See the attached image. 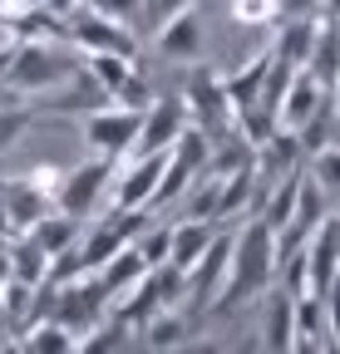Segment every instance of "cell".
Returning a JSON list of instances; mask_svg holds the SVG:
<instances>
[{
	"instance_id": "cell-1",
	"label": "cell",
	"mask_w": 340,
	"mask_h": 354,
	"mask_svg": "<svg viewBox=\"0 0 340 354\" xmlns=\"http://www.w3.org/2000/svg\"><path fill=\"white\" fill-rule=\"evenodd\" d=\"M276 281V232L262 216H242V227L232 232V261H227V281L217 290L207 315H237L247 300H257Z\"/></svg>"
},
{
	"instance_id": "cell-2",
	"label": "cell",
	"mask_w": 340,
	"mask_h": 354,
	"mask_svg": "<svg viewBox=\"0 0 340 354\" xmlns=\"http://www.w3.org/2000/svg\"><path fill=\"white\" fill-rule=\"evenodd\" d=\"M79 64H84V50L74 39H15V59H10L6 84L15 88V94L35 99V94L60 88Z\"/></svg>"
},
{
	"instance_id": "cell-3",
	"label": "cell",
	"mask_w": 340,
	"mask_h": 354,
	"mask_svg": "<svg viewBox=\"0 0 340 354\" xmlns=\"http://www.w3.org/2000/svg\"><path fill=\"white\" fill-rule=\"evenodd\" d=\"M114 167H118V158H99V153H89L79 167L60 172L55 207H60V212H69V216H84V221H89V216L99 212L104 192L114 187Z\"/></svg>"
},
{
	"instance_id": "cell-4",
	"label": "cell",
	"mask_w": 340,
	"mask_h": 354,
	"mask_svg": "<svg viewBox=\"0 0 340 354\" xmlns=\"http://www.w3.org/2000/svg\"><path fill=\"white\" fill-rule=\"evenodd\" d=\"M138 128H143V113L138 109H123V104H99L89 113H79V133H84V148L99 153V158H123L134 143H138Z\"/></svg>"
},
{
	"instance_id": "cell-5",
	"label": "cell",
	"mask_w": 340,
	"mask_h": 354,
	"mask_svg": "<svg viewBox=\"0 0 340 354\" xmlns=\"http://www.w3.org/2000/svg\"><path fill=\"white\" fill-rule=\"evenodd\" d=\"M227 261H232V227H222L212 236V246L188 266V295H183V310L193 320H207L212 300H217L222 281H227Z\"/></svg>"
},
{
	"instance_id": "cell-6",
	"label": "cell",
	"mask_w": 340,
	"mask_h": 354,
	"mask_svg": "<svg viewBox=\"0 0 340 354\" xmlns=\"http://www.w3.org/2000/svg\"><path fill=\"white\" fill-rule=\"evenodd\" d=\"M183 104H188V123H197L212 143L237 123L232 109H227V94H222V74L212 69H193L188 74V88H183Z\"/></svg>"
},
{
	"instance_id": "cell-7",
	"label": "cell",
	"mask_w": 340,
	"mask_h": 354,
	"mask_svg": "<svg viewBox=\"0 0 340 354\" xmlns=\"http://www.w3.org/2000/svg\"><path fill=\"white\" fill-rule=\"evenodd\" d=\"M69 39L79 44V50H109V55H138V35L129 20H109L89 6H74L69 10Z\"/></svg>"
},
{
	"instance_id": "cell-8",
	"label": "cell",
	"mask_w": 340,
	"mask_h": 354,
	"mask_svg": "<svg viewBox=\"0 0 340 354\" xmlns=\"http://www.w3.org/2000/svg\"><path fill=\"white\" fill-rule=\"evenodd\" d=\"M325 99H330V84H321L311 69H296L291 84H286V94H281V113H276V123L291 128V133H301V128L325 109Z\"/></svg>"
},
{
	"instance_id": "cell-9",
	"label": "cell",
	"mask_w": 340,
	"mask_h": 354,
	"mask_svg": "<svg viewBox=\"0 0 340 354\" xmlns=\"http://www.w3.org/2000/svg\"><path fill=\"white\" fill-rule=\"evenodd\" d=\"M188 128V104L178 94H163L143 109V128H138V153H163V148H173V138Z\"/></svg>"
},
{
	"instance_id": "cell-10",
	"label": "cell",
	"mask_w": 340,
	"mask_h": 354,
	"mask_svg": "<svg viewBox=\"0 0 340 354\" xmlns=\"http://www.w3.org/2000/svg\"><path fill=\"white\" fill-rule=\"evenodd\" d=\"M257 300H262V320H257L262 349H271V354L291 349V335H296V295H291L281 281H271Z\"/></svg>"
},
{
	"instance_id": "cell-11",
	"label": "cell",
	"mask_w": 340,
	"mask_h": 354,
	"mask_svg": "<svg viewBox=\"0 0 340 354\" xmlns=\"http://www.w3.org/2000/svg\"><path fill=\"white\" fill-rule=\"evenodd\" d=\"M168 148L163 153H138L123 172H114V207H148L158 192V177H163Z\"/></svg>"
},
{
	"instance_id": "cell-12",
	"label": "cell",
	"mask_w": 340,
	"mask_h": 354,
	"mask_svg": "<svg viewBox=\"0 0 340 354\" xmlns=\"http://www.w3.org/2000/svg\"><path fill=\"white\" fill-rule=\"evenodd\" d=\"M153 50L163 59H197L202 55V15L193 6L178 10V15H168L158 25V35H153Z\"/></svg>"
},
{
	"instance_id": "cell-13",
	"label": "cell",
	"mask_w": 340,
	"mask_h": 354,
	"mask_svg": "<svg viewBox=\"0 0 340 354\" xmlns=\"http://www.w3.org/2000/svg\"><path fill=\"white\" fill-rule=\"evenodd\" d=\"M271 64H276V55H271V50H262V55H251L242 69L222 74V94H227V109H232V118H237L242 109H251V104L262 99V88H267V74H271Z\"/></svg>"
},
{
	"instance_id": "cell-14",
	"label": "cell",
	"mask_w": 340,
	"mask_h": 354,
	"mask_svg": "<svg viewBox=\"0 0 340 354\" xmlns=\"http://www.w3.org/2000/svg\"><path fill=\"white\" fill-rule=\"evenodd\" d=\"M193 330H197V320L188 315L183 305H173V310L148 315V320L134 330V344H143V349H183V344L193 339Z\"/></svg>"
},
{
	"instance_id": "cell-15",
	"label": "cell",
	"mask_w": 340,
	"mask_h": 354,
	"mask_svg": "<svg viewBox=\"0 0 340 354\" xmlns=\"http://www.w3.org/2000/svg\"><path fill=\"white\" fill-rule=\"evenodd\" d=\"M316 35H321V15H291L276 25V39H271V55L291 69H306L311 64V50H316Z\"/></svg>"
},
{
	"instance_id": "cell-16",
	"label": "cell",
	"mask_w": 340,
	"mask_h": 354,
	"mask_svg": "<svg viewBox=\"0 0 340 354\" xmlns=\"http://www.w3.org/2000/svg\"><path fill=\"white\" fill-rule=\"evenodd\" d=\"M222 232V221H207V216H183L168 227V261L178 266V271H188V266L212 246V236Z\"/></svg>"
},
{
	"instance_id": "cell-17",
	"label": "cell",
	"mask_w": 340,
	"mask_h": 354,
	"mask_svg": "<svg viewBox=\"0 0 340 354\" xmlns=\"http://www.w3.org/2000/svg\"><path fill=\"white\" fill-rule=\"evenodd\" d=\"M291 349H330V320L321 295H296V335Z\"/></svg>"
},
{
	"instance_id": "cell-18",
	"label": "cell",
	"mask_w": 340,
	"mask_h": 354,
	"mask_svg": "<svg viewBox=\"0 0 340 354\" xmlns=\"http://www.w3.org/2000/svg\"><path fill=\"white\" fill-rule=\"evenodd\" d=\"M15 349H25V354H74V349H79V335H74L69 325H60L55 315H45V320H35V325L15 339Z\"/></svg>"
},
{
	"instance_id": "cell-19",
	"label": "cell",
	"mask_w": 340,
	"mask_h": 354,
	"mask_svg": "<svg viewBox=\"0 0 340 354\" xmlns=\"http://www.w3.org/2000/svg\"><path fill=\"white\" fill-rule=\"evenodd\" d=\"M143 271H148V261L138 256V246H134V241L123 246V251H114V256L99 266V281H104V290H109V305H114V295L134 290V286L143 281Z\"/></svg>"
},
{
	"instance_id": "cell-20",
	"label": "cell",
	"mask_w": 340,
	"mask_h": 354,
	"mask_svg": "<svg viewBox=\"0 0 340 354\" xmlns=\"http://www.w3.org/2000/svg\"><path fill=\"white\" fill-rule=\"evenodd\" d=\"M30 236L45 246L50 256H60V251H69L79 236H84V216H69V212H60V207H50L45 216L30 227Z\"/></svg>"
},
{
	"instance_id": "cell-21",
	"label": "cell",
	"mask_w": 340,
	"mask_h": 354,
	"mask_svg": "<svg viewBox=\"0 0 340 354\" xmlns=\"http://www.w3.org/2000/svg\"><path fill=\"white\" fill-rule=\"evenodd\" d=\"M84 69H89V79H94L99 88H109V94H114V88L134 74V59H129V55H109V50H84Z\"/></svg>"
},
{
	"instance_id": "cell-22",
	"label": "cell",
	"mask_w": 340,
	"mask_h": 354,
	"mask_svg": "<svg viewBox=\"0 0 340 354\" xmlns=\"http://www.w3.org/2000/svg\"><path fill=\"white\" fill-rule=\"evenodd\" d=\"M35 118H39V109H35L30 99L0 109V158H6V153L20 143V133H30V123H35Z\"/></svg>"
},
{
	"instance_id": "cell-23",
	"label": "cell",
	"mask_w": 340,
	"mask_h": 354,
	"mask_svg": "<svg viewBox=\"0 0 340 354\" xmlns=\"http://www.w3.org/2000/svg\"><path fill=\"white\" fill-rule=\"evenodd\" d=\"M306 172H311L316 183L330 192V202H340V138H335V143H325V148H316Z\"/></svg>"
},
{
	"instance_id": "cell-24",
	"label": "cell",
	"mask_w": 340,
	"mask_h": 354,
	"mask_svg": "<svg viewBox=\"0 0 340 354\" xmlns=\"http://www.w3.org/2000/svg\"><path fill=\"white\" fill-rule=\"evenodd\" d=\"M114 104H123V109H138V113H143V109L153 104V84H148V79L134 69L129 79H123V84L114 88Z\"/></svg>"
},
{
	"instance_id": "cell-25",
	"label": "cell",
	"mask_w": 340,
	"mask_h": 354,
	"mask_svg": "<svg viewBox=\"0 0 340 354\" xmlns=\"http://www.w3.org/2000/svg\"><path fill=\"white\" fill-rule=\"evenodd\" d=\"M232 20L237 25H267L281 15H276V0H232Z\"/></svg>"
},
{
	"instance_id": "cell-26",
	"label": "cell",
	"mask_w": 340,
	"mask_h": 354,
	"mask_svg": "<svg viewBox=\"0 0 340 354\" xmlns=\"http://www.w3.org/2000/svg\"><path fill=\"white\" fill-rule=\"evenodd\" d=\"M134 246H138V256H143L148 266H158V261H168V227H153V232L143 227Z\"/></svg>"
},
{
	"instance_id": "cell-27",
	"label": "cell",
	"mask_w": 340,
	"mask_h": 354,
	"mask_svg": "<svg viewBox=\"0 0 340 354\" xmlns=\"http://www.w3.org/2000/svg\"><path fill=\"white\" fill-rule=\"evenodd\" d=\"M79 6H89V10H99V15H109V20H129V25H134V15H138L143 0H79Z\"/></svg>"
},
{
	"instance_id": "cell-28",
	"label": "cell",
	"mask_w": 340,
	"mask_h": 354,
	"mask_svg": "<svg viewBox=\"0 0 340 354\" xmlns=\"http://www.w3.org/2000/svg\"><path fill=\"white\" fill-rule=\"evenodd\" d=\"M321 300H325V320H330V349H340V271H335V281L321 290Z\"/></svg>"
},
{
	"instance_id": "cell-29",
	"label": "cell",
	"mask_w": 340,
	"mask_h": 354,
	"mask_svg": "<svg viewBox=\"0 0 340 354\" xmlns=\"http://www.w3.org/2000/svg\"><path fill=\"white\" fill-rule=\"evenodd\" d=\"M276 15L291 20V15H325V0H276Z\"/></svg>"
},
{
	"instance_id": "cell-30",
	"label": "cell",
	"mask_w": 340,
	"mask_h": 354,
	"mask_svg": "<svg viewBox=\"0 0 340 354\" xmlns=\"http://www.w3.org/2000/svg\"><path fill=\"white\" fill-rule=\"evenodd\" d=\"M10 59H15V39L0 44V84H6V74H10Z\"/></svg>"
},
{
	"instance_id": "cell-31",
	"label": "cell",
	"mask_w": 340,
	"mask_h": 354,
	"mask_svg": "<svg viewBox=\"0 0 340 354\" xmlns=\"http://www.w3.org/2000/svg\"><path fill=\"white\" fill-rule=\"evenodd\" d=\"M6 344H15V335H10V320H6V300H0V349Z\"/></svg>"
},
{
	"instance_id": "cell-32",
	"label": "cell",
	"mask_w": 340,
	"mask_h": 354,
	"mask_svg": "<svg viewBox=\"0 0 340 354\" xmlns=\"http://www.w3.org/2000/svg\"><path fill=\"white\" fill-rule=\"evenodd\" d=\"M20 99H25V94H15L10 84H0V109H6V104H20Z\"/></svg>"
},
{
	"instance_id": "cell-33",
	"label": "cell",
	"mask_w": 340,
	"mask_h": 354,
	"mask_svg": "<svg viewBox=\"0 0 340 354\" xmlns=\"http://www.w3.org/2000/svg\"><path fill=\"white\" fill-rule=\"evenodd\" d=\"M330 113H335V123H340V79L330 84Z\"/></svg>"
},
{
	"instance_id": "cell-34",
	"label": "cell",
	"mask_w": 340,
	"mask_h": 354,
	"mask_svg": "<svg viewBox=\"0 0 340 354\" xmlns=\"http://www.w3.org/2000/svg\"><path fill=\"white\" fill-rule=\"evenodd\" d=\"M330 227H335V256H340V212L330 216Z\"/></svg>"
}]
</instances>
